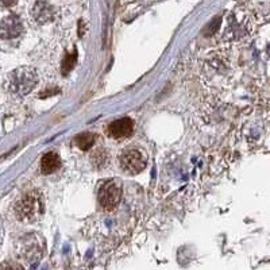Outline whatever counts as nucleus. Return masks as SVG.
I'll return each instance as SVG.
<instances>
[{
    "instance_id": "nucleus-1",
    "label": "nucleus",
    "mask_w": 270,
    "mask_h": 270,
    "mask_svg": "<svg viewBox=\"0 0 270 270\" xmlns=\"http://www.w3.org/2000/svg\"><path fill=\"white\" fill-rule=\"evenodd\" d=\"M43 211H45V205H43L42 199L35 192L24 195L15 207V214L19 220H27V222L39 219L42 216Z\"/></svg>"
},
{
    "instance_id": "nucleus-2",
    "label": "nucleus",
    "mask_w": 270,
    "mask_h": 270,
    "mask_svg": "<svg viewBox=\"0 0 270 270\" xmlns=\"http://www.w3.org/2000/svg\"><path fill=\"white\" fill-rule=\"evenodd\" d=\"M38 76L35 70L30 68H20L9 76V91L18 95H26L37 85Z\"/></svg>"
},
{
    "instance_id": "nucleus-3",
    "label": "nucleus",
    "mask_w": 270,
    "mask_h": 270,
    "mask_svg": "<svg viewBox=\"0 0 270 270\" xmlns=\"http://www.w3.org/2000/svg\"><path fill=\"white\" fill-rule=\"evenodd\" d=\"M122 168L129 174H138L147 165V154L138 147H130L122 153Z\"/></svg>"
},
{
    "instance_id": "nucleus-4",
    "label": "nucleus",
    "mask_w": 270,
    "mask_h": 270,
    "mask_svg": "<svg viewBox=\"0 0 270 270\" xmlns=\"http://www.w3.org/2000/svg\"><path fill=\"white\" fill-rule=\"evenodd\" d=\"M122 196V185L121 181L118 180H110V181L104 182L100 186L99 191V203L104 210L111 211L117 208L119 204Z\"/></svg>"
},
{
    "instance_id": "nucleus-5",
    "label": "nucleus",
    "mask_w": 270,
    "mask_h": 270,
    "mask_svg": "<svg viewBox=\"0 0 270 270\" xmlns=\"http://www.w3.org/2000/svg\"><path fill=\"white\" fill-rule=\"evenodd\" d=\"M23 31L22 20L16 15H9L0 22V39L19 37Z\"/></svg>"
},
{
    "instance_id": "nucleus-6",
    "label": "nucleus",
    "mask_w": 270,
    "mask_h": 270,
    "mask_svg": "<svg viewBox=\"0 0 270 270\" xmlns=\"http://www.w3.org/2000/svg\"><path fill=\"white\" fill-rule=\"evenodd\" d=\"M107 135L115 139H123L127 136H131L134 133V122L130 118H122L118 121H114L107 127Z\"/></svg>"
},
{
    "instance_id": "nucleus-7",
    "label": "nucleus",
    "mask_w": 270,
    "mask_h": 270,
    "mask_svg": "<svg viewBox=\"0 0 270 270\" xmlns=\"http://www.w3.org/2000/svg\"><path fill=\"white\" fill-rule=\"evenodd\" d=\"M31 15L38 23H47L54 18V8L46 1H38L31 9Z\"/></svg>"
},
{
    "instance_id": "nucleus-8",
    "label": "nucleus",
    "mask_w": 270,
    "mask_h": 270,
    "mask_svg": "<svg viewBox=\"0 0 270 270\" xmlns=\"http://www.w3.org/2000/svg\"><path fill=\"white\" fill-rule=\"evenodd\" d=\"M61 168V158L56 151H49L41 159V170L43 174H51Z\"/></svg>"
},
{
    "instance_id": "nucleus-9",
    "label": "nucleus",
    "mask_w": 270,
    "mask_h": 270,
    "mask_svg": "<svg viewBox=\"0 0 270 270\" xmlns=\"http://www.w3.org/2000/svg\"><path fill=\"white\" fill-rule=\"evenodd\" d=\"M95 140H96V135L92 133H81L75 138V144L79 149L87 151L92 147Z\"/></svg>"
},
{
    "instance_id": "nucleus-10",
    "label": "nucleus",
    "mask_w": 270,
    "mask_h": 270,
    "mask_svg": "<svg viewBox=\"0 0 270 270\" xmlns=\"http://www.w3.org/2000/svg\"><path fill=\"white\" fill-rule=\"evenodd\" d=\"M76 60H77V51H73L72 54H66V57L62 61V73L64 75H68L70 70L73 69V66L76 64Z\"/></svg>"
},
{
    "instance_id": "nucleus-11",
    "label": "nucleus",
    "mask_w": 270,
    "mask_h": 270,
    "mask_svg": "<svg viewBox=\"0 0 270 270\" xmlns=\"http://www.w3.org/2000/svg\"><path fill=\"white\" fill-rule=\"evenodd\" d=\"M0 270H24V268L15 261H4L0 264Z\"/></svg>"
},
{
    "instance_id": "nucleus-12",
    "label": "nucleus",
    "mask_w": 270,
    "mask_h": 270,
    "mask_svg": "<svg viewBox=\"0 0 270 270\" xmlns=\"http://www.w3.org/2000/svg\"><path fill=\"white\" fill-rule=\"evenodd\" d=\"M18 3V0H0V4L3 7H12Z\"/></svg>"
}]
</instances>
